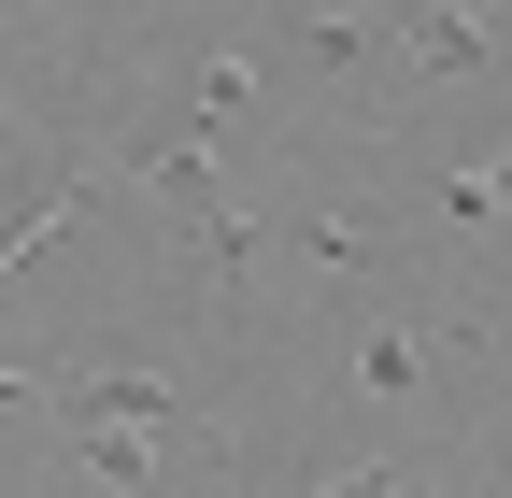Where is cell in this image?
Listing matches in <instances>:
<instances>
[{
  "mask_svg": "<svg viewBox=\"0 0 512 498\" xmlns=\"http://www.w3.org/2000/svg\"><path fill=\"white\" fill-rule=\"evenodd\" d=\"M143 185L171 200V228L200 242V271H242V257H256V228L228 214V185H214V157H200V129H185V143H143Z\"/></svg>",
  "mask_w": 512,
  "mask_h": 498,
  "instance_id": "6da1fadb",
  "label": "cell"
},
{
  "mask_svg": "<svg viewBox=\"0 0 512 498\" xmlns=\"http://www.w3.org/2000/svg\"><path fill=\"white\" fill-rule=\"evenodd\" d=\"M43 413H114V427H171V442H214V413H185V385H157V370H43Z\"/></svg>",
  "mask_w": 512,
  "mask_h": 498,
  "instance_id": "7a4b0ae2",
  "label": "cell"
},
{
  "mask_svg": "<svg viewBox=\"0 0 512 498\" xmlns=\"http://www.w3.org/2000/svg\"><path fill=\"white\" fill-rule=\"evenodd\" d=\"M370 43L399 57V72H498V29H484V15H456V0H413V15H384Z\"/></svg>",
  "mask_w": 512,
  "mask_h": 498,
  "instance_id": "3957f363",
  "label": "cell"
},
{
  "mask_svg": "<svg viewBox=\"0 0 512 498\" xmlns=\"http://www.w3.org/2000/svg\"><path fill=\"white\" fill-rule=\"evenodd\" d=\"M171 456H200V442H171V427H114V413H72V484H171Z\"/></svg>",
  "mask_w": 512,
  "mask_h": 498,
  "instance_id": "277c9868",
  "label": "cell"
},
{
  "mask_svg": "<svg viewBox=\"0 0 512 498\" xmlns=\"http://www.w3.org/2000/svg\"><path fill=\"white\" fill-rule=\"evenodd\" d=\"M86 200H100V185H86V171H43V185H29V200H15V214H0V271H29V257H43V242H57V228H72Z\"/></svg>",
  "mask_w": 512,
  "mask_h": 498,
  "instance_id": "5b68a950",
  "label": "cell"
},
{
  "mask_svg": "<svg viewBox=\"0 0 512 498\" xmlns=\"http://www.w3.org/2000/svg\"><path fill=\"white\" fill-rule=\"evenodd\" d=\"M413 370H427L413 328H370V342H356V385H370V399H413Z\"/></svg>",
  "mask_w": 512,
  "mask_h": 498,
  "instance_id": "8992f818",
  "label": "cell"
},
{
  "mask_svg": "<svg viewBox=\"0 0 512 498\" xmlns=\"http://www.w3.org/2000/svg\"><path fill=\"white\" fill-rule=\"evenodd\" d=\"M456 214H512V157H498V171H470V185H456Z\"/></svg>",
  "mask_w": 512,
  "mask_h": 498,
  "instance_id": "52a82bcc",
  "label": "cell"
},
{
  "mask_svg": "<svg viewBox=\"0 0 512 498\" xmlns=\"http://www.w3.org/2000/svg\"><path fill=\"white\" fill-rule=\"evenodd\" d=\"M0 413H43V370H0Z\"/></svg>",
  "mask_w": 512,
  "mask_h": 498,
  "instance_id": "ba28073f",
  "label": "cell"
}]
</instances>
